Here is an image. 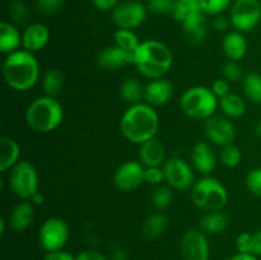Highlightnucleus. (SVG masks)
Instances as JSON below:
<instances>
[{
    "label": "nucleus",
    "mask_w": 261,
    "mask_h": 260,
    "mask_svg": "<svg viewBox=\"0 0 261 260\" xmlns=\"http://www.w3.org/2000/svg\"><path fill=\"white\" fill-rule=\"evenodd\" d=\"M160 127V117L154 107L148 103L132 105L124 112L120 121L122 135L129 142L143 144L147 140L155 138Z\"/></svg>",
    "instance_id": "nucleus-1"
},
{
    "label": "nucleus",
    "mask_w": 261,
    "mask_h": 260,
    "mask_svg": "<svg viewBox=\"0 0 261 260\" xmlns=\"http://www.w3.org/2000/svg\"><path fill=\"white\" fill-rule=\"evenodd\" d=\"M133 64L143 76L149 79H161L170 71L173 56L170 48L157 40L140 42L133 54Z\"/></svg>",
    "instance_id": "nucleus-2"
},
{
    "label": "nucleus",
    "mask_w": 261,
    "mask_h": 260,
    "mask_svg": "<svg viewBox=\"0 0 261 260\" xmlns=\"http://www.w3.org/2000/svg\"><path fill=\"white\" fill-rule=\"evenodd\" d=\"M3 76L10 88L24 92L32 88L40 76V65L33 53L18 50L9 54L3 63Z\"/></svg>",
    "instance_id": "nucleus-3"
},
{
    "label": "nucleus",
    "mask_w": 261,
    "mask_h": 260,
    "mask_svg": "<svg viewBox=\"0 0 261 260\" xmlns=\"http://www.w3.org/2000/svg\"><path fill=\"white\" fill-rule=\"evenodd\" d=\"M24 117L32 130L37 133H50L61 124L64 110L56 98L42 96L28 105Z\"/></svg>",
    "instance_id": "nucleus-4"
},
{
    "label": "nucleus",
    "mask_w": 261,
    "mask_h": 260,
    "mask_svg": "<svg viewBox=\"0 0 261 260\" xmlns=\"http://www.w3.org/2000/svg\"><path fill=\"white\" fill-rule=\"evenodd\" d=\"M180 106L185 115L194 120H208L214 116L219 99L212 88L196 86L189 88L180 99Z\"/></svg>",
    "instance_id": "nucleus-5"
},
{
    "label": "nucleus",
    "mask_w": 261,
    "mask_h": 260,
    "mask_svg": "<svg viewBox=\"0 0 261 260\" xmlns=\"http://www.w3.org/2000/svg\"><path fill=\"white\" fill-rule=\"evenodd\" d=\"M191 199L198 208L205 212L222 211L228 201V193L217 178L203 177L191 188Z\"/></svg>",
    "instance_id": "nucleus-6"
},
{
    "label": "nucleus",
    "mask_w": 261,
    "mask_h": 260,
    "mask_svg": "<svg viewBox=\"0 0 261 260\" xmlns=\"http://www.w3.org/2000/svg\"><path fill=\"white\" fill-rule=\"evenodd\" d=\"M9 188L23 200H31L38 193V175L28 161H19L9 175Z\"/></svg>",
    "instance_id": "nucleus-7"
},
{
    "label": "nucleus",
    "mask_w": 261,
    "mask_h": 260,
    "mask_svg": "<svg viewBox=\"0 0 261 260\" xmlns=\"http://www.w3.org/2000/svg\"><path fill=\"white\" fill-rule=\"evenodd\" d=\"M229 19L239 32L254 30L261 20V4L259 0H234L231 7Z\"/></svg>",
    "instance_id": "nucleus-8"
},
{
    "label": "nucleus",
    "mask_w": 261,
    "mask_h": 260,
    "mask_svg": "<svg viewBox=\"0 0 261 260\" xmlns=\"http://www.w3.org/2000/svg\"><path fill=\"white\" fill-rule=\"evenodd\" d=\"M69 240V227L61 218L46 219L38 231V241L47 252L63 250Z\"/></svg>",
    "instance_id": "nucleus-9"
},
{
    "label": "nucleus",
    "mask_w": 261,
    "mask_h": 260,
    "mask_svg": "<svg viewBox=\"0 0 261 260\" xmlns=\"http://www.w3.org/2000/svg\"><path fill=\"white\" fill-rule=\"evenodd\" d=\"M147 18V8L137 0L120 3L112 10V20L122 30H133L140 27Z\"/></svg>",
    "instance_id": "nucleus-10"
},
{
    "label": "nucleus",
    "mask_w": 261,
    "mask_h": 260,
    "mask_svg": "<svg viewBox=\"0 0 261 260\" xmlns=\"http://www.w3.org/2000/svg\"><path fill=\"white\" fill-rule=\"evenodd\" d=\"M168 186L176 190H188L194 185V173L190 166L178 157L170 158L163 165Z\"/></svg>",
    "instance_id": "nucleus-11"
},
{
    "label": "nucleus",
    "mask_w": 261,
    "mask_h": 260,
    "mask_svg": "<svg viewBox=\"0 0 261 260\" xmlns=\"http://www.w3.org/2000/svg\"><path fill=\"white\" fill-rule=\"evenodd\" d=\"M144 166L137 161H127L122 163L114 175V184L116 189L124 193L135 190L144 183Z\"/></svg>",
    "instance_id": "nucleus-12"
},
{
    "label": "nucleus",
    "mask_w": 261,
    "mask_h": 260,
    "mask_svg": "<svg viewBox=\"0 0 261 260\" xmlns=\"http://www.w3.org/2000/svg\"><path fill=\"white\" fill-rule=\"evenodd\" d=\"M180 249L184 260H209L211 255L208 240L198 229H189L184 233Z\"/></svg>",
    "instance_id": "nucleus-13"
},
{
    "label": "nucleus",
    "mask_w": 261,
    "mask_h": 260,
    "mask_svg": "<svg viewBox=\"0 0 261 260\" xmlns=\"http://www.w3.org/2000/svg\"><path fill=\"white\" fill-rule=\"evenodd\" d=\"M205 135L213 144L226 147L232 144L236 130L231 120L224 116H212L205 121Z\"/></svg>",
    "instance_id": "nucleus-14"
},
{
    "label": "nucleus",
    "mask_w": 261,
    "mask_h": 260,
    "mask_svg": "<svg viewBox=\"0 0 261 260\" xmlns=\"http://www.w3.org/2000/svg\"><path fill=\"white\" fill-rule=\"evenodd\" d=\"M173 96V86L167 79H153L144 89L145 103L160 107L170 102Z\"/></svg>",
    "instance_id": "nucleus-15"
},
{
    "label": "nucleus",
    "mask_w": 261,
    "mask_h": 260,
    "mask_svg": "<svg viewBox=\"0 0 261 260\" xmlns=\"http://www.w3.org/2000/svg\"><path fill=\"white\" fill-rule=\"evenodd\" d=\"M48 40H50V31L47 25L43 23H32L27 25L22 35L23 50H27L30 53L40 51L47 45Z\"/></svg>",
    "instance_id": "nucleus-16"
},
{
    "label": "nucleus",
    "mask_w": 261,
    "mask_h": 260,
    "mask_svg": "<svg viewBox=\"0 0 261 260\" xmlns=\"http://www.w3.org/2000/svg\"><path fill=\"white\" fill-rule=\"evenodd\" d=\"M98 66L109 70H116L127 64H133V54L122 50L119 46H109L97 55Z\"/></svg>",
    "instance_id": "nucleus-17"
},
{
    "label": "nucleus",
    "mask_w": 261,
    "mask_h": 260,
    "mask_svg": "<svg viewBox=\"0 0 261 260\" xmlns=\"http://www.w3.org/2000/svg\"><path fill=\"white\" fill-rule=\"evenodd\" d=\"M166 158V148L161 140L152 138L140 144L139 161L145 167H161Z\"/></svg>",
    "instance_id": "nucleus-18"
},
{
    "label": "nucleus",
    "mask_w": 261,
    "mask_h": 260,
    "mask_svg": "<svg viewBox=\"0 0 261 260\" xmlns=\"http://www.w3.org/2000/svg\"><path fill=\"white\" fill-rule=\"evenodd\" d=\"M181 24H182L184 35L190 43L199 45L205 40L206 32H208V22L203 12L188 18Z\"/></svg>",
    "instance_id": "nucleus-19"
},
{
    "label": "nucleus",
    "mask_w": 261,
    "mask_h": 260,
    "mask_svg": "<svg viewBox=\"0 0 261 260\" xmlns=\"http://www.w3.org/2000/svg\"><path fill=\"white\" fill-rule=\"evenodd\" d=\"M194 167L201 173H211L214 170L217 163L216 153L209 143L200 142L195 144L193 153H191Z\"/></svg>",
    "instance_id": "nucleus-20"
},
{
    "label": "nucleus",
    "mask_w": 261,
    "mask_h": 260,
    "mask_svg": "<svg viewBox=\"0 0 261 260\" xmlns=\"http://www.w3.org/2000/svg\"><path fill=\"white\" fill-rule=\"evenodd\" d=\"M222 48L228 60L240 61L247 53V41L241 32L232 31L224 36Z\"/></svg>",
    "instance_id": "nucleus-21"
},
{
    "label": "nucleus",
    "mask_w": 261,
    "mask_h": 260,
    "mask_svg": "<svg viewBox=\"0 0 261 260\" xmlns=\"http://www.w3.org/2000/svg\"><path fill=\"white\" fill-rule=\"evenodd\" d=\"M35 208L31 201L24 200L14 206L9 216V224L14 231L23 232L32 224Z\"/></svg>",
    "instance_id": "nucleus-22"
},
{
    "label": "nucleus",
    "mask_w": 261,
    "mask_h": 260,
    "mask_svg": "<svg viewBox=\"0 0 261 260\" xmlns=\"http://www.w3.org/2000/svg\"><path fill=\"white\" fill-rule=\"evenodd\" d=\"M20 148L14 139L8 137L0 138V171L5 172L19 162Z\"/></svg>",
    "instance_id": "nucleus-23"
},
{
    "label": "nucleus",
    "mask_w": 261,
    "mask_h": 260,
    "mask_svg": "<svg viewBox=\"0 0 261 260\" xmlns=\"http://www.w3.org/2000/svg\"><path fill=\"white\" fill-rule=\"evenodd\" d=\"M22 45V36L14 24L9 22H2L0 24V51L3 54H12L18 51Z\"/></svg>",
    "instance_id": "nucleus-24"
},
{
    "label": "nucleus",
    "mask_w": 261,
    "mask_h": 260,
    "mask_svg": "<svg viewBox=\"0 0 261 260\" xmlns=\"http://www.w3.org/2000/svg\"><path fill=\"white\" fill-rule=\"evenodd\" d=\"M168 219L163 213H153L144 219L142 224V231L148 239H157L162 236L167 229Z\"/></svg>",
    "instance_id": "nucleus-25"
},
{
    "label": "nucleus",
    "mask_w": 261,
    "mask_h": 260,
    "mask_svg": "<svg viewBox=\"0 0 261 260\" xmlns=\"http://www.w3.org/2000/svg\"><path fill=\"white\" fill-rule=\"evenodd\" d=\"M200 227L208 233H221L228 227V217L222 211L206 212L201 218Z\"/></svg>",
    "instance_id": "nucleus-26"
},
{
    "label": "nucleus",
    "mask_w": 261,
    "mask_h": 260,
    "mask_svg": "<svg viewBox=\"0 0 261 260\" xmlns=\"http://www.w3.org/2000/svg\"><path fill=\"white\" fill-rule=\"evenodd\" d=\"M219 107L227 117H241L246 112V103L244 98L236 93H228L219 98Z\"/></svg>",
    "instance_id": "nucleus-27"
},
{
    "label": "nucleus",
    "mask_w": 261,
    "mask_h": 260,
    "mask_svg": "<svg viewBox=\"0 0 261 260\" xmlns=\"http://www.w3.org/2000/svg\"><path fill=\"white\" fill-rule=\"evenodd\" d=\"M144 89L138 79L127 78L120 86V94L130 105H137L144 98Z\"/></svg>",
    "instance_id": "nucleus-28"
},
{
    "label": "nucleus",
    "mask_w": 261,
    "mask_h": 260,
    "mask_svg": "<svg viewBox=\"0 0 261 260\" xmlns=\"http://www.w3.org/2000/svg\"><path fill=\"white\" fill-rule=\"evenodd\" d=\"M63 86L64 75L59 69H50L48 71H46L42 81V88L43 92H45V96L56 98L60 94Z\"/></svg>",
    "instance_id": "nucleus-29"
},
{
    "label": "nucleus",
    "mask_w": 261,
    "mask_h": 260,
    "mask_svg": "<svg viewBox=\"0 0 261 260\" xmlns=\"http://www.w3.org/2000/svg\"><path fill=\"white\" fill-rule=\"evenodd\" d=\"M200 0H175V8H173L172 17L177 22L182 23L188 18L201 13Z\"/></svg>",
    "instance_id": "nucleus-30"
},
{
    "label": "nucleus",
    "mask_w": 261,
    "mask_h": 260,
    "mask_svg": "<svg viewBox=\"0 0 261 260\" xmlns=\"http://www.w3.org/2000/svg\"><path fill=\"white\" fill-rule=\"evenodd\" d=\"M245 96L256 105H261V74L249 73L242 81Z\"/></svg>",
    "instance_id": "nucleus-31"
},
{
    "label": "nucleus",
    "mask_w": 261,
    "mask_h": 260,
    "mask_svg": "<svg viewBox=\"0 0 261 260\" xmlns=\"http://www.w3.org/2000/svg\"><path fill=\"white\" fill-rule=\"evenodd\" d=\"M115 43L120 48H122V50L127 51L130 54H134L135 50L139 47L140 41L133 30H122V28H119L115 32Z\"/></svg>",
    "instance_id": "nucleus-32"
},
{
    "label": "nucleus",
    "mask_w": 261,
    "mask_h": 260,
    "mask_svg": "<svg viewBox=\"0 0 261 260\" xmlns=\"http://www.w3.org/2000/svg\"><path fill=\"white\" fill-rule=\"evenodd\" d=\"M9 15L12 22L17 25H24L30 19V8L24 0H13L9 5Z\"/></svg>",
    "instance_id": "nucleus-33"
},
{
    "label": "nucleus",
    "mask_w": 261,
    "mask_h": 260,
    "mask_svg": "<svg viewBox=\"0 0 261 260\" xmlns=\"http://www.w3.org/2000/svg\"><path fill=\"white\" fill-rule=\"evenodd\" d=\"M172 201V190L171 186L158 185L157 189L152 194V203L160 211L167 208Z\"/></svg>",
    "instance_id": "nucleus-34"
},
{
    "label": "nucleus",
    "mask_w": 261,
    "mask_h": 260,
    "mask_svg": "<svg viewBox=\"0 0 261 260\" xmlns=\"http://www.w3.org/2000/svg\"><path fill=\"white\" fill-rule=\"evenodd\" d=\"M233 0H200L201 10L205 15H219L227 9L232 7Z\"/></svg>",
    "instance_id": "nucleus-35"
},
{
    "label": "nucleus",
    "mask_w": 261,
    "mask_h": 260,
    "mask_svg": "<svg viewBox=\"0 0 261 260\" xmlns=\"http://www.w3.org/2000/svg\"><path fill=\"white\" fill-rule=\"evenodd\" d=\"M241 150L237 145L228 144L221 150V161L227 167H236L241 162Z\"/></svg>",
    "instance_id": "nucleus-36"
},
{
    "label": "nucleus",
    "mask_w": 261,
    "mask_h": 260,
    "mask_svg": "<svg viewBox=\"0 0 261 260\" xmlns=\"http://www.w3.org/2000/svg\"><path fill=\"white\" fill-rule=\"evenodd\" d=\"M222 75L228 82H239L240 79H244V69L239 61L229 60L222 66Z\"/></svg>",
    "instance_id": "nucleus-37"
},
{
    "label": "nucleus",
    "mask_w": 261,
    "mask_h": 260,
    "mask_svg": "<svg viewBox=\"0 0 261 260\" xmlns=\"http://www.w3.org/2000/svg\"><path fill=\"white\" fill-rule=\"evenodd\" d=\"M148 10L154 14H171L175 8V0H148Z\"/></svg>",
    "instance_id": "nucleus-38"
},
{
    "label": "nucleus",
    "mask_w": 261,
    "mask_h": 260,
    "mask_svg": "<svg viewBox=\"0 0 261 260\" xmlns=\"http://www.w3.org/2000/svg\"><path fill=\"white\" fill-rule=\"evenodd\" d=\"M64 0H36V9L42 15H54L61 9Z\"/></svg>",
    "instance_id": "nucleus-39"
},
{
    "label": "nucleus",
    "mask_w": 261,
    "mask_h": 260,
    "mask_svg": "<svg viewBox=\"0 0 261 260\" xmlns=\"http://www.w3.org/2000/svg\"><path fill=\"white\" fill-rule=\"evenodd\" d=\"M236 249L241 254H254V233L242 232L236 240Z\"/></svg>",
    "instance_id": "nucleus-40"
},
{
    "label": "nucleus",
    "mask_w": 261,
    "mask_h": 260,
    "mask_svg": "<svg viewBox=\"0 0 261 260\" xmlns=\"http://www.w3.org/2000/svg\"><path fill=\"white\" fill-rule=\"evenodd\" d=\"M246 185L254 195L261 198V167L250 171L246 177Z\"/></svg>",
    "instance_id": "nucleus-41"
},
{
    "label": "nucleus",
    "mask_w": 261,
    "mask_h": 260,
    "mask_svg": "<svg viewBox=\"0 0 261 260\" xmlns=\"http://www.w3.org/2000/svg\"><path fill=\"white\" fill-rule=\"evenodd\" d=\"M144 180L150 185H162L163 181H166L165 171L161 167H145Z\"/></svg>",
    "instance_id": "nucleus-42"
},
{
    "label": "nucleus",
    "mask_w": 261,
    "mask_h": 260,
    "mask_svg": "<svg viewBox=\"0 0 261 260\" xmlns=\"http://www.w3.org/2000/svg\"><path fill=\"white\" fill-rule=\"evenodd\" d=\"M212 91H213V93L218 97V99L227 96V94L229 93L228 81H226L224 78H219L217 79V81H214L213 84H212Z\"/></svg>",
    "instance_id": "nucleus-43"
},
{
    "label": "nucleus",
    "mask_w": 261,
    "mask_h": 260,
    "mask_svg": "<svg viewBox=\"0 0 261 260\" xmlns=\"http://www.w3.org/2000/svg\"><path fill=\"white\" fill-rule=\"evenodd\" d=\"M212 25H213L214 30L218 31V32H224V31H227L229 27H231L232 23H231V19H229V17H226V15L223 14H219L214 17Z\"/></svg>",
    "instance_id": "nucleus-44"
},
{
    "label": "nucleus",
    "mask_w": 261,
    "mask_h": 260,
    "mask_svg": "<svg viewBox=\"0 0 261 260\" xmlns=\"http://www.w3.org/2000/svg\"><path fill=\"white\" fill-rule=\"evenodd\" d=\"M43 260H75V256L64 250H58V251L47 252Z\"/></svg>",
    "instance_id": "nucleus-45"
},
{
    "label": "nucleus",
    "mask_w": 261,
    "mask_h": 260,
    "mask_svg": "<svg viewBox=\"0 0 261 260\" xmlns=\"http://www.w3.org/2000/svg\"><path fill=\"white\" fill-rule=\"evenodd\" d=\"M75 260H107L101 252L96 251V250H86L82 251L75 256Z\"/></svg>",
    "instance_id": "nucleus-46"
},
{
    "label": "nucleus",
    "mask_w": 261,
    "mask_h": 260,
    "mask_svg": "<svg viewBox=\"0 0 261 260\" xmlns=\"http://www.w3.org/2000/svg\"><path fill=\"white\" fill-rule=\"evenodd\" d=\"M94 7L99 10H114L119 4V0H92Z\"/></svg>",
    "instance_id": "nucleus-47"
},
{
    "label": "nucleus",
    "mask_w": 261,
    "mask_h": 260,
    "mask_svg": "<svg viewBox=\"0 0 261 260\" xmlns=\"http://www.w3.org/2000/svg\"><path fill=\"white\" fill-rule=\"evenodd\" d=\"M254 255L261 256V229L254 233Z\"/></svg>",
    "instance_id": "nucleus-48"
},
{
    "label": "nucleus",
    "mask_w": 261,
    "mask_h": 260,
    "mask_svg": "<svg viewBox=\"0 0 261 260\" xmlns=\"http://www.w3.org/2000/svg\"><path fill=\"white\" fill-rule=\"evenodd\" d=\"M227 260H259L256 255L254 254H241V252H237V254L229 256Z\"/></svg>",
    "instance_id": "nucleus-49"
},
{
    "label": "nucleus",
    "mask_w": 261,
    "mask_h": 260,
    "mask_svg": "<svg viewBox=\"0 0 261 260\" xmlns=\"http://www.w3.org/2000/svg\"><path fill=\"white\" fill-rule=\"evenodd\" d=\"M112 260H126V255L122 250H117L112 254Z\"/></svg>",
    "instance_id": "nucleus-50"
},
{
    "label": "nucleus",
    "mask_w": 261,
    "mask_h": 260,
    "mask_svg": "<svg viewBox=\"0 0 261 260\" xmlns=\"http://www.w3.org/2000/svg\"><path fill=\"white\" fill-rule=\"evenodd\" d=\"M31 203L32 204H42V201H43V196L41 195L40 193H36L35 195L32 196V198H31Z\"/></svg>",
    "instance_id": "nucleus-51"
},
{
    "label": "nucleus",
    "mask_w": 261,
    "mask_h": 260,
    "mask_svg": "<svg viewBox=\"0 0 261 260\" xmlns=\"http://www.w3.org/2000/svg\"><path fill=\"white\" fill-rule=\"evenodd\" d=\"M255 132H256L257 137H259L260 139H261V120H260L259 122H257L256 126H255Z\"/></svg>",
    "instance_id": "nucleus-52"
},
{
    "label": "nucleus",
    "mask_w": 261,
    "mask_h": 260,
    "mask_svg": "<svg viewBox=\"0 0 261 260\" xmlns=\"http://www.w3.org/2000/svg\"><path fill=\"white\" fill-rule=\"evenodd\" d=\"M0 233L4 235L5 233V221L4 219H0Z\"/></svg>",
    "instance_id": "nucleus-53"
}]
</instances>
